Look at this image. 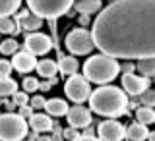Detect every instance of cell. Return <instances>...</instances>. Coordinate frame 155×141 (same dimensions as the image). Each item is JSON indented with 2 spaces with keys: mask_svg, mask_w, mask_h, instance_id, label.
I'll return each instance as SVG.
<instances>
[{
  "mask_svg": "<svg viewBox=\"0 0 155 141\" xmlns=\"http://www.w3.org/2000/svg\"><path fill=\"white\" fill-rule=\"evenodd\" d=\"M101 141H122L126 137V128L116 120H105L97 128Z\"/></svg>",
  "mask_w": 155,
  "mask_h": 141,
  "instance_id": "obj_8",
  "label": "cell"
},
{
  "mask_svg": "<svg viewBox=\"0 0 155 141\" xmlns=\"http://www.w3.org/2000/svg\"><path fill=\"white\" fill-rule=\"evenodd\" d=\"M66 48L72 54H89L95 48V41H93V33L87 31L84 27L72 29L66 35Z\"/></svg>",
  "mask_w": 155,
  "mask_h": 141,
  "instance_id": "obj_6",
  "label": "cell"
},
{
  "mask_svg": "<svg viewBox=\"0 0 155 141\" xmlns=\"http://www.w3.org/2000/svg\"><path fill=\"white\" fill-rule=\"evenodd\" d=\"M58 70H60V74L64 75H76L78 70H80V62L76 60L74 56H62L60 54V60H58Z\"/></svg>",
  "mask_w": 155,
  "mask_h": 141,
  "instance_id": "obj_15",
  "label": "cell"
},
{
  "mask_svg": "<svg viewBox=\"0 0 155 141\" xmlns=\"http://www.w3.org/2000/svg\"><path fill=\"white\" fill-rule=\"evenodd\" d=\"M147 135H149L147 126H143V124H140V122H136V124H132V126L126 128V137L132 139V141H143Z\"/></svg>",
  "mask_w": 155,
  "mask_h": 141,
  "instance_id": "obj_19",
  "label": "cell"
},
{
  "mask_svg": "<svg viewBox=\"0 0 155 141\" xmlns=\"http://www.w3.org/2000/svg\"><path fill=\"white\" fill-rule=\"evenodd\" d=\"M18 46H19V43L16 39H6V41L0 43V52H2V54H16Z\"/></svg>",
  "mask_w": 155,
  "mask_h": 141,
  "instance_id": "obj_24",
  "label": "cell"
},
{
  "mask_svg": "<svg viewBox=\"0 0 155 141\" xmlns=\"http://www.w3.org/2000/svg\"><path fill=\"white\" fill-rule=\"evenodd\" d=\"M45 104H47V101H45V97H41V95H35L29 101V106H31V108H45Z\"/></svg>",
  "mask_w": 155,
  "mask_h": 141,
  "instance_id": "obj_30",
  "label": "cell"
},
{
  "mask_svg": "<svg viewBox=\"0 0 155 141\" xmlns=\"http://www.w3.org/2000/svg\"><path fill=\"white\" fill-rule=\"evenodd\" d=\"M136 120H138L140 124H143V126L153 124L155 122V110L151 106H140V108L136 110Z\"/></svg>",
  "mask_w": 155,
  "mask_h": 141,
  "instance_id": "obj_20",
  "label": "cell"
},
{
  "mask_svg": "<svg viewBox=\"0 0 155 141\" xmlns=\"http://www.w3.org/2000/svg\"><path fill=\"white\" fill-rule=\"evenodd\" d=\"M21 87H23V91H25V93H35L39 87H41V83H39L35 77H25V79H23V83H21Z\"/></svg>",
  "mask_w": 155,
  "mask_h": 141,
  "instance_id": "obj_26",
  "label": "cell"
},
{
  "mask_svg": "<svg viewBox=\"0 0 155 141\" xmlns=\"http://www.w3.org/2000/svg\"><path fill=\"white\" fill-rule=\"evenodd\" d=\"M12 66L14 70L21 72V74H29L37 68V60H35V54H31L29 50L25 52H16L12 58Z\"/></svg>",
  "mask_w": 155,
  "mask_h": 141,
  "instance_id": "obj_12",
  "label": "cell"
},
{
  "mask_svg": "<svg viewBox=\"0 0 155 141\" xmlns=\"http://www.w3.org/2000/svg\"><path fill=\"white\" fill-rule=\"evenodd\" d=\"M93 41L113 58H155V0H114L97 14Z\"/></svg>",
  "mask_w": 155,
  "mask_h": 141,
  "instance_id": "obj_1",
  "label": "cell"
},
{
  "mask_svg": "<svg viewBox=\"0 0 155 141\" xmlns=\"http://www.w3.org/2000/svg\"><path fill=\"white\" fill-rule=\"evenodd\" d=\"M89 106L91 110L101 116H120L128 108V97L122 89L113 85H103L99 89H95L89 97Z\"/></svg>",
  "mask_w": 155,
  "mask_h": 141,
  "instance_id": "obj_2",
  "label": "cell"
},
{
  "mask_svg": "<svg viewBox=\"0 0 155 141\" xmlns=\"http://www.w3.org/2000/svg\"><path fill=\"white\" fill-rule=\"evenodd\" d=\"M68 124H70V128H87V126L91 124V112L85 108V106L81 104H76V106H70V110H68Z\"/></svg>",
  "mask_w": 155,
  "mask_h": 141,
  "instance_id": "obj_11",
  "label": "cell"
},
{
  "mask_svg": "<svg viewBox=\"0 0 155 141\" xmlns=\"http://www.w3.org/2000/svg\"><path fill=\"white\" fill-rule=\"evenodd\" d=\"M74 141H101V139L93 137V135H80V137H78V139H74Z\"/></svg>",
  "mask_w": 155,
  "mask_h": 141,
  "instance_id": "obj_34",
  "label": "cell"
},
{
  "mask_svg": "<svg viewBox=\"0 0 155 141\" xmlns=\"http://www.w3.org/2000/svg\"><path fill=\"white\" fill-rule=\"evenodd\" d=\"M56 72H58V64L54 60H39L37 62V74L41 75V77H47V79H52V77L56 75Z\"/></svg>",
  "mask_w": 155,
  "mask_h": 141,
  "instance_id": "obj_18",
  "label": "cell"
},
{
  "mask_svg": "<svg viewBox=\"0 0 155 141\" xmlns=\"http://www.w3.org/2000/svg\"><path fill=\"white\" fill-rule=\"evenodd\" d=\"M29 132V122L19 114H0V141H23Z\"/></svg>",
  "mask_w": 155,
  "mask_h": 141,
  "instance_id": "obj_4",
  "label": "cell"
},
{
  "mask_svg": "<svg viewBox=\"0 0 155 141\" xmlns=\"http://www.w3.org/2000/svg\"><path fill=\"white\" fill-rule=\"evenodd\" d=\"M147 139H149V141H155V132H149V135H147Z\"/></svg>",
  "mask_w": 155,
  "mask_h": 141,
  "instance_id": "obj_35",
  "label": "cell"
},
{
  "mask_svg": "<svg viewBox=\"0 0 155 141\" xmlns=\"http://www.w3.org/2000/svg\"><path fill=\"white\" fill-rule=\"evenodd\" d=\"M134 64H132V62H128V60H126V64L124 66H120V70H122L124 72V74H132V70H134Z\"/></svg>",
  "mask_w": 155,
  "mask_h": 141,
  "instance_id": "obj_33",
  "label": "cell"
},
{
  "mask_svg": "<svg viewBox=\"0 0 155 141\" xmlns=\"http://www.w3.org/2000/svg\"><path fill=\"white\" fill-rule=\"evenodd\" d=\"M29 128H33L39 133L51 132L52 130V120H51L48 114H33L31 118H29Z\"/></svg>",
  "mask_w": 155,
  "mask_h": 141,
  "instance_id": "obj_14",
  "label": "cell"
},
{
  "mask_svg": "<svg viewBox=\"0 0 155 141\" xmlns=\"http://www.w3.org/2000/svg\"><path fill=\"white\" fill-rule=\"evenodd\" d=\"M45 110L48 112V116H66L70 106L66 104L64 99H51V101H47Z\"/></svg>",
  "mask_w": 155,
  "mask_h": 141,
  "instance_id": "obj_16",
  "label": "cell"
},
{
  "mask_svg": "<svg viewBox=\"0 0 155 141\" xmlns=\"http://www.w3.org/2000/svg\"><path fill=\"white\" fill-rule=\"evenodd\" d=\"M18 93V83L12 79V77H0V95L2 97H8V95H14Z\"/></svg>",
  "mask_w": 155,
  "mask_h": 141,
  "instance_id": "obj_23",
  "label": "cell"
},
{
  "mask_svg": "<svg viewBox=\"0 0 155 141\" xmlns=\"http://www.w3.org/2000/svg\"><path fill=\"white\" fill-rule=\"evenodd\" d=\"M16 23H18L19 29H27V31L35 33L37 29L43 25V18H39L33 12L25 10V12H21V14H18V16H16Z\"/></svg>",
  "mask_w": 155,
  "mask_h": 141,
  "instance_id": "obj_13",
  "label": "cell"
},
{
  "mask_svg": "<svg viewBox=\"0 0 155 141\" xmlns=\"http://www.w3.org/2000/svg\"><path fill=\"white\" fill-rule=\"evenodd\" d=\"M64 139H68V141H74V139H78L80 137V133H78V130L76 128H68V130H64Z\"/></svg>",
  "mask_w": 155,
  "mask_h": 141,
  "instance_id": "obj_31",
  "label": "cell"
},
{
  "mask_svg": "<svg viewBox=\"0 0 155 141\" xmlns=\"http://www.w3.org/2000/svg\"><path fill=\"white\" fill-rule=\"evenodd\" d=\"M21 118H31L33 116V112H31V106L29 104H25V106H19V112H18Z\"/></svg>",
  "mask_w": 155,
  "mask_h": 141,
  "instance_id": "obj_32",
  "label": "cell"
},
{
  "mask_svg": "<svg viewBox=\"0 0 155 141\" xmlns=\"http://www.w3.org/2000/svg\"><path fill=\"white\" fill-rule=\"evenodd\" d=\"M136 70H138L140 74H143V77H153L155 75V58H143V60H138Z\"/></svg>",
  "mask_w": 155,
  "mask_h": 141,
  "instance_id": "obj_22",
  "label": "cell"
},
{
  "mask_svg": "<svg viewBox=\"0 0 155 141\" xmlns=\"http://www.w3.org/2000/svg\"><path fill=\"white\" fill-rule=\"evenodd\" d=\"M64 91H66V97L76 104H81L84 101H89L91 97V85L89 81L85 79L84 75L76 74V75H70L66 79V85H64Z\"/></svg>",
  "mask_w": 155,
  "mask_h": 141,
  "instance_id": "obj_7",
  "label": "cell"
},
{
  "mask_svg": "<svg viewBox=\"0 0 155 141\" xmlns=\"http://www.w3.org/2000/svg\"><path fill=\"white\" fill-rule=\"evenodd\" d=\"M12 103L16 104V106H25V104H29V93H25V91H23V93H14L12 95Z\"/></svg>",
  "mask_w": 155,
  "mask_h": 141,
  "instance_id": "obj_27",
  "label": "cell"
},
{
  "mask_svg": "<svg viewBox=\"0 0 155 141\" xmlns=\"http://www.w3.org/2000/svg\"><path fill=\"white\" fill-rule=\"evenodd\" d=\"M0 43H2V41H0Z\"/></svg>",
  "mask_w": 155,
  "mask_h": 141,
  "instance_id": "obj_36",
  "label": "cell"
},
{
  "mask_svg": "<svg viewBox=\"0 0 155 141\" xmlns=\"http://www.w3.org/2000/svg\"><path fill=\"white\" fill-rule=\"evenodd\" d=\"M142 104L143 106H155V89H147L145 93H142Z\"/></svg>",
  "mask_w": 155,
  "mask_h": 141,
  "instance_id": "obj_28",
  "label": "cell"
},
{
  "mask_svg": "<svg viewBox=\"0 0 155 141\" xmlns=\"http://www.w3.org/2000/svg\"><path fill=\"white\" fill-rule=\"evenodd\" d=\"M76 0H27L29 12L43 19H56L74 6Z\"/></svg>",
  "mask_w": 155,
  "mask_h": 141,
  "instance_id": "obj_5",
  "label": "cell"
},
{
  "mask_svg": "<svg viewBox=\"0 0 155 141\" xmlns=\"http://www.w3.org/2000/svg\"><path fill=\"white\" fill-rule=\"evenodd\" d=\"M19 27L18 23H14L10 18H0V33H8V35H12V33H18Z\"/></svg>",
  "mask_w": 155,
  "mask_h": 141,
  "instance_id": "obj_25",
  "label": "cell"
},
{
  "mask_svg": "<svg viewBox=\"0 0 155 141\" xmlns=\"http://www.w3.org/2000/svg\"><path fill=\"white\" fill-rule=\"evenodd\" d=\"M122 87H124V93H128L132 97H138V95H142L149 89V77L124 74L122 75Z\"/></svg>",
  "mask_w": 155,
  "mask_h": 141,
  "instance_id": "obj_10",
  "label": "cell"
},
{
  "mask_svg": "<svg viewBox=\"0 0 155 141\" xmlns=\"http://www.w3.org/2000/svg\"><path fill=\"white\" fill-rule=\"evenodd\" d=\"M25 48L35 56H43L52 48V41H51L48 35H45V33H37L35 31V33H29L25 37Z\"/></svg>",
  "mask_w": 155,
  "mask_h": 141,
  "instance_id": "obj_9",
  "label": "cell"
},
{
  "mask_svg": "<svg viewBox=\"0 0 155 141\" xmlns=\"http://www.w3.org/2000/svg\"><path fill=\"white\" fill-rule=\"evenodd\" d=\"M118 74H120V64L116 62V58L103 54V52L87 58L84 64V77L87 81H93L99 85L113 81Z\"/></svg>",
  "mask_w": 155,
  "mask_h": 141,
  "instance_id": "obj_3",
  "label": "cell"
},
{
  "mask_svg": "<svg viewBox=\"0 0 155 141\" xmlns=\"http://www.w3.org/2000/svg\"><path fill=\"white\" fill-rule=\"evenodd\" d=\"M12 70H14L12 62H8V60H4V58H0V77H10Z\"/></svg>",
  "mask_w": 155,
  "mask_h": 141,
  "instance_id": "obj_29",
  "label": "cell"
},
{
  "mask_svg": "<svg viewBox=\"0 0 155 141\" xmlns=\"http://www.w3.org/2000/svg\"><path fill=\"white\" fill-rule=\"evenodd\" d=\"M19 6L21 0H0V18H10L19 10Z\"/></svg>",
  "mask_w": 155,
  "mask_h": 141,
  "instance_id": "obj_21",
  "label": "cell"
},
{
  "mask_svg": "<svg viewBox=\"0 0 155 141\" xmlns=\"http://www.w3.org/2000/svg\"><path fill=\"white\" fill-rule=\"evenodd\" d=\"M76 12L89 16V14H97L101 10V0H76L74 2Z\"/></svg>",
  "mask_w": 155,
  "mask_h": 141,
  "instance_id": "obj_17",
  "label": "cell"
}]
</instances>
